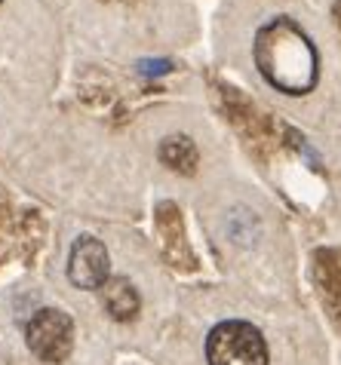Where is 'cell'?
<instances>
[{"label":"cell","instance_id":"277c9868","mask_svg":"<svg viewBox=\"0 0 341 365\" xmlns=\"http://www.w3.org/2000/svg\"><path fill=\"white\" fill-rule=\"evenodd\" d=\"M108 270H111V261H108L105 242L96 237H80L68 258V279L77 289H102L108 282Z\"/></svg>","mask_w":341,"mask_h":365},{"label":"cell","instance_id":"3957f363","mask_svg":"<svg viewBox=\"0 0 341 365\" xmlns=\"http://www.w3.org/2000/svg\"><path fill=\"white\" fill-rule=\"evenodd\" d=\"M25 334H28V347H31L37 359L62 362L71 353V344H74V322L62 310L44 307L31 317Z\"/></svg>","mask_w":341,"mask_h":365},{"label":"cell","instance_id":"52a82bcc","mask_svg":"<svg viewBox=\"0 0 341 365\" xmlns=\"http://www.w3.org/2000/svg\"><path fill=\"white\" fill-rule=\"evenodd\" d=\"M169 71H173L169 58H142L138 62V74H145V77H160V74H169Z\"/></svg>","mask_w":341,"mask_h":365},{"label":"cell","instance_id":"5b68a950","mask_svg":"<svg viewBox=\"0 0 341 365\" xmlns=\"http://www.w3.org/2000/svg\"><path fill=\"white\" fill-rule=\"evenodd\" d=\"M102 301H105V310L111 313L117 322L133 319L138 313V304H142V301H138L136 286L129 279H123V277H114V279L105 282V286H102Z\"/></svg>","mask_w":341,"mask_h":365},{"label":"cell","instance_id":"6da1fadb","mask_svg":"<svg viewBox=\"0 0 341 365\" xmlns=\"http://www.w3.org/2000/svg\"><path fill=\"white\" fill-rule=\"evenodd\" d=\"M255 65L286 96H305L317 86V49L292 19H274L258 28Z\"/></svg>","mask_w":341,"mask_h":365},{"label":"cell","instance_id":"7a4b0ae2","mask_svg":"<svg viewBox=\"0 0 341 365\" xmlns=\"http://www.w3.org/2000/svg\"><path fill=\"white\" fill-rule=\"evenodd\" d=\"M209 365H268V344L262 331L243 319H228L206 338Z\"/></svg>","mask_w":341,"mask_h":365},{"label":"cell","instance_id":"8992f818","mask_svg":"<svg viewBox=\"0 0 341 365\" xmlns=\"http://www.w3.org/2000/svg\"><path fill=\"white\" fill-rule=\"evenodd\" d=\"M160 160H163L169 169L185 172V175H194L197 172V148H194V141L185 138V135L163 138V145H160Z\"/></svg>","mask_w":341,"mask_h":365}]
</instances>
